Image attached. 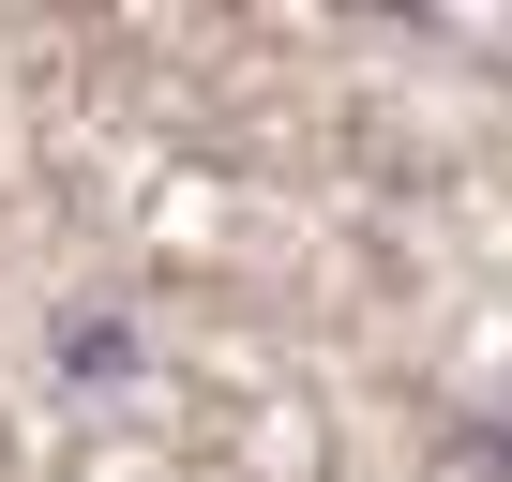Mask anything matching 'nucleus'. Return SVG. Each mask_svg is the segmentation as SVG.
Wrapping results in <instances>:
<instances>
[{"label": "nucleus", "mask_w": 512, "mask_h": 482, "mask_svg": "<svg viewBox=\"0 0 512 482\" xmlns=\"http://www.w3.org/2000/svg\"><path fill=\"white\" fill-rule=\"evenodd\" d=\"M76 377L106 392V377H136V332H106V317H76Z\"/></svg>", "instance_id": "1"}]
</instances>
